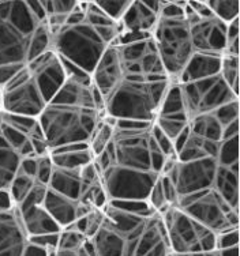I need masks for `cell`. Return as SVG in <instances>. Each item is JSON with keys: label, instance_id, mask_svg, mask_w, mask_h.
<instances>
[{"label": "cell", "instance_id": "680465c9", "mask_svg": "<svg viewBox=\"0 0 240 256\" xmlns=\"http://www.w3.org/2000/svg\"><path fill=\"white\" fill-rule=\"evenodd\" d=\"M15 206L14 200L11 198V194L9 190H0V212L10 210Z\"/></svg>", "mask_w": 240, "mask_h": 256}, {"label": "cell", "instance_id": "4fadbf2b", "mask_svg": "<svg viewBox=\"0 0 240 256\" xmlns=\"http://www.w3.org/2000/svg\"><path fill=\"white\" fill-rule=\"evenodd\" d=\"M217 161L214 158H203L190 162H177L165 176L176 186L179 198L210 190L216 174Z\"/></svg>", "mask_w": 240, "mask_h": 256}, {"label": "cell", "instance_id": "11a10c76", "mask_svg": "<svg viewBox=\"0 0 240 256\" xmlns=\"http://www.w3.org/2000/svg\"><path fill=\"white\" fill-rule=\"evenodd\" d=\"M187 3L190 6L194 12L196 14L198 18H209V16H214L211 14L209 6L206 4V0H187Z\"/></svg>", "mask_w": 240, "mask_h": 256}, {"label": "cell", "instance_id": "83f0119b", "mask_svg": "<svg viewBox=\"0 0 240 256\" xmlns=\"http://www.w3.org/2000/svg\"><path fill=\"white\" fill-rule=\"evenodd\" d=\"M21 157L0 135V190H9L18 172Z\"/></svg>", "mask_w": 240, "mask_h": 256}, {"label": "cell", "instance_id": "8d00e7d4", "mask_svg": "<svg viewBox=\"0 0 240 256\" xmlns=\"http://www.w3.org/2000/svg\"><path fill=\"white\" fill-rule=\"evenodd\" d=\"M239 136L240 135H235L232 138L222 139L218 143V152L216 157L218 165L232 166L235 164H239Z\"/></svg>", "mask_w": 240, "mask_h": 256}, {"label": "cell", "instance_id": "9f6ffc18", "mask_svg": "<svg viewBox=\"0 0 240 256\" xmlns=\"http://www.w3.org/2000/svg\"><path fill=\"white\" fill-rule=\"evenodd\" d=\"M20 170L28 174L30 178L36 180V172H37V157H28L21 158L20 162Z\"/></svg>", "mask_w": 240, "mask_h": 256}, {"label": "cell", "instance_id": "7dc6e473", "mask_svg": "<svg viewBox=\"0 0 240 256\" xmlns=\"http://www.w3.org/2000/svg\"><path fill=\"white\" fill-rule=\"evenodd\" d=\"M186 0H184V2H179V0L162 2L158 18H183V16H184V7H186Z\"/></svg>", "mask_w": 240, "mask_h": 256}, {"label": "cell", "instance_id": "7c38bea8", "mask_svg": "<svg viewBox=\"0 0 240 256\" xmlns=\"http://www.w3.org/2000/svg\"><path fill=\"white\" fill-rule=\"evenodd\" d=\"M149 135H150V130L138 131V132H126L113 128L112 143L113 152H115V164L128 169L153 172L152 148L149 142Z\"/></svg>", "mask_w": 240, "mask_h": 256}, {"label": "cell", "instance_id": "7bdbcfd3", "mask_svg": "<svg viewBox=\"0 0 240 256\" xmlns=\"http://www.w3.org/2000/svg\"><path fill=\"white\" fill-rule=\"evenodd\" d=\"M146 202L149 206L152 207V210H154L158 214H164V212H167L168 208H169V203L167 202V199H165V195H164V192H162L161 188V182H160V176L156 180V182L153 184L152 190L149 192V195H147Z\"/></svg>", "mask_w": 240, "mask_h": 256}, {"label": "cell", "instance_id": "d6986e66", "mask_svg": "<svg viewBox=\"0 0 240 256\" xmlns=\"http://www.w3.org/2000/svg\"><path fill=\"white\" fill-rule=\"evenodd\" d=\"M161 0H131L120 20L122 32H137L153 34L158 22Z\"/></svg>", "mask_w": 240, "mask_h": 256}, {"label": "cell", "instance_id": "db71d44e", "mask_svg": "<svg viewBox=\"0 0 240 256\" xmlns=\"http://www.w3.org/2000/svg\"><path fill=\"white\" fill-rule=\"evenodd\" d=\"M33 150H35L36 157H45V156H51V148H49L48 142L45 136H30L29 138Z\"/></svg>", "mask_w": 240, "mask_h": 256}, {"label": "cell", "instance_id": "cb8c5ba5", "mask_svg": "<svg viewBox=\"0 0 240 256\" xmlns=\"http://www.w3.org/2000/svg\"><path fill=\"white\" fill-rule=\"evenodd\" d=\"M220 64L221 56L194 52L190 60L187 62L186 67L177 76L175 84H188L199 79L214 76L220 71Z\"/></svg>", "mask_w": 240, "mask_h": 256}, {"label": "cell", "instance_id": "60d3db41", "mask_svg": "<svg viewBox=\"0 0 240 256\" xmlns=\"http://www.w3.org/2000/svg\"><path fill=\"white\" fill-rule=\"evenodd\" d=\"M88 238L73 229H63L59 233V240H58V250H66V251H78L81 246H84Z\"/></svg>", "mask_w": 240, "mask_h": 256}, {"label": "cell", "instance_id": "6da1fadb", "mask_svg": "<svg viewBox=\"0 0 240 256\" xmlns=\"http://www.w3.org/2000/svg\"><path fill=\"white\" fill-rule=\"evenodd\" d=\"M104 222L92 238L97 256H169L161 214H138L108 202Z\"/></svg>", "mask_w": 240, "mask_h": 256}, {"label": "cell", "instance_id": "7402d4cb", "mask_svg": "<svg viewBox=\"0 0 240 256\" xmlns=\"http://www.w3.org/2000/svg\"><path fill=\"white\" fill-rule=\"evenodd\" d=\"M21 212V217L24 221V226L26 233L30 238L44 234H52V233H60L62 228L56 224L54 218L49 216L41 204H32V206L18 207Z\"/></svg>", "mask_w": 240, "mask_h": 256}, {"label": "cell", "instance_id": "ac0fdd59", "mask_svg": "<svg viewBox=\"0 0 240 256\" xmlns=\"http://www.w3.org/2000/svg\"><path fill=\"white\" fill-rule=\"evenodd\" d=\"M29 242L18 207L0 212V256H22Z\"/></svg>", "mask_w": 240, "mask_h": 256}, {"label": "cell", "instance_id": "d6a6232c", "mask_svg": "<svg viewBox=\"0 0 240 256\" xmlns=\"http://www.w3.org/2000/svg\"><path fill=\"white\" fill-rule=\"evenodd\" d=\"M113 140V126L108 123L105 118H101L97 127L94 128L92 136L89 139V148L93 154V157L104 152L109 143Z\"/></svg>", "mask_w": 240, "mask_h": 256}, {"label": "cell", "instance_id": "f6af8a7d", "mask_svg": "<svg viewBox=\"0 0 240 256\" xmlns=\"http://www.w3.org/2000/svg\"><path fill=\"white\" fill-rule=\"evenodd\" d=\"M214 118L218 120V123L222 126V128L226 127L228 124L233 123L236 120H240V105L239 100L228 102L225 105H222L218 109H216L214 112Z\"/></svg>", "mask_w": 240, "mask_h": 256}, {"label": "cell", "instance_id": "74e56055", "mask_svg": "<svg viewBox=\"0 0 240 256\" xmlns=\"http://www.w3.org/2000/svg\"><path fill=\"white\" fill-rule=\"evenodd\" d=\"M36 180L33 178H30L28 174H25L22 170H20V168H18V172L13 178V182L10 184V188H9V191L11 194V198H13V200H14L15 206L18 204V203L22 202V199H24L26 195H28V192L32 190V187L35 186Z\"/></svg>", "mask_w": 240, "mask_h": 256}, {"label": "cell", "instance_id": "d590c367", "mask_svg": "<svg viewBox=\"0 0 240 256\" xmlns=\"http://www.w3.org/2000/svg\"><path fill=\"white\" fill-rule=\"evenodd\" d=\"M211 14L222 20L224 24H229L240 16L239 0H206Z\"/></svg>", "mask_w": 240, "mask_h": 256}, {"label": "cell", "instance_id": "4dcf8cb0", "mask_svg": "<svg viewBox=\"0 0 240 256\" xmlns=\"http://www.w3.org/2000/svg\"><path fill=\"white\" fill-rule=\"evenodd\" d=\"M52 50V34L49 30L47 20L39 24L36 28L35 33L32 36L29 45V54H28V63L30 60L36 59L40 54Z\"/></svg>", "mask_w": 240, "mask_h": 256}, {"label": "cell", "instance_id": "f1b7e54d", "mask_svg": "<svg viewBox=\"0 0 240 256\" xmlns=\"http://www.w3.org/2000/svg\"><path fill=\"white\" fill-rule=\"evenodd\" d=\"M188 130L196 136H201L211 142H221L222 139V126L218 123V120L213 114H199L192 118L188 122Z\"/></svg>", "mask_w": 240, "mask_h": 256}, {"label": "cell", "instance_id": "f35d334b", "mask_svg": "<svg viewBox=\"0 0 240 256\" xmlns=\"http://www.w3.org/2000/svg\"><path fill=\"white\" fill-rule=\"evenodd\" d=\"M0 122L7 124L10 127L18 130L21 132L29 136L30 132L33 131V128L37 126V118H29V116H22V114H11L2 112L0 114Z\"/></svg>", "mask_w": 240, "mask_h": 256}, {"label": "cell", "instance_id": "277c9868", "mask_svg": "<svg viewBox=\"0 0 240 256\" xmlns=\"http://www.w3.org/2000/svg\"><path fill=\"white\" fill-rule=\"evenodd\" d=\"M101 118L96 109L49 102L37 120L52 152L66 144L89 143Z\"/></svg>", "mask_w": 240, "mask_h": 256}, {"label": "cell", "instance_id": "8992f818", "mask_svg": "<svg viewBox=\"0 0 240 256\" xmlns=\"http://www.w3.org/2000/svg\"><path fill=\"white\" fill-rule=\"evenodd\" d=\"M153 41L171 82H176L194 54L190 26L186 18H158L153 30Z\"/></svg>", "mask_w": 240, "mask_h": 256}, {"label": "cell", "instance_id": "484cf974", "mask_svg": "<svg viewBox=\"0 0 240 256\" xmlns=\"http://www.w3.org/2000/svg\"><path fill=\"white\" fill-rule=\"evenodd\" d=\"M48 188L58 194H62L64 196L79 200L81 192H82V182H81L79 170L78 169H66V168L54 165Z\"/></svg>", "mask_w": 240, "mask_h": 256}, {"label": "cell", "instance_id": "681fc988", "mask_svg": "<svg viewBox=\"0 0 240 256\" xmlns=\"http://www.w3.org/2000/svg\"><path fill=\"white\" fill-rule=\"evenodd\" d=\"M54 170V162L51 160V156L45 157H37V172H36V182L48 186L49 178L52 176Z\"/></svg>", "mask_w": 240, "mask_h": 256}, {"label": "cell", "instance_id": "836d02e7", "mask_svg": "<svg viewBox=\"0 0 240 256\" xmlns=\"http://www.w3.org/2000/svg\"><path fill=\"white\" fill-rule=\"evenodd\" d=\"M153 123L161 132L165 134L168 138L171 139V142H173L177 135L188 127V118L186 114L157 116Z\"/></svg>", "mask_w": 240, "mask_h": 256}, {"label": "cell", "instance_id": "bcb514c9", "mask_svg": "<svg viewBox=\"0 0 240 256\" xmlns=\"http://www.w3.org/2000/svg\"><path fill=\"white\" fill-rule=\"evenodd\" d=\"M152 126L153 123H149V122L132 120V118H115L113 128L118 131H126V132H138V131L150 130Z\"/></svg>", "mask_w": 240, "mask_h": 256}, {"label": "cell", "instance_id": "30bf717a", "mask_svg": "<svg viewBox=\"0 0 240 256\" xmlns=\"http://www.w3.org/2000/svg\"><path fill=\"white\" fill-rule=\"evenodd\" d=\"M158 174L153 172H143L128 168L119 166L113 164L101 173V182L107 192L109 202L120 200H143L146 202L147 195Z\"/></svg>", "mask_w": 240, "mask_h": 256}, {"label": "cell", "instance_id": "603a6c76", "mask_svg": "<svg viewBox=\"0 0 240 256\" xmlns=\"http://www.w3.org/2000/svg\"><path fill=\"white\" fill-rule=\"evenodd\" d=\"M51 102L96 109L93 84L92 80H77V79L67 78Z\"/></svg>", "mask_w": 240, "mask_h": 256}, {"label": "cell", "instance_id": "91938a15", "mask_svg": "<svg viewBox=\"0 0 240 256\" xmlns=\"http://www.w3.org/2000/svg\"><path fill=\"white\" fill-rule=\"evenodd\" d=\"M240 246H230V248H224V250H217L218 256H239Z\"/></svg>", "mask_w": 240, "mask_h": 256}, {"label": "cell", "instance_id": "e575fe53", "mask_svg": "<svg viewBox=\"0 0 240 256\" xmlns=\"http://www.w3.org/2000/svg\"><path fill=\"white\" fill-rule=\"evenodd\" d=\"M104 222V212L98 210V208H93L92 212H88L85 217L79 218L77 221L71 224L69 228L66 229H73L79 233H82L86 238H92V237L98 232V229L101 228Z\"/></svg>", "mask_w": 240, "mask_h": 256}, {"label": "cell", "instance_id": "f907efd6", "mask_svg": "<svg viewBox=\"0 0 240 256\" xmlns=\"http://www.w3.org/2000/svg\"><path fill=\"white\" fill-rule=\"evenodd\" d=\"M236 246H240L239 229H232L216 234V250H224Z\"/></svg>", "mask_w": 240, "mask_h": 256}, {"label": "cell", "instance_id": "2e32d148", "mask_svg": "<svg viewBox=\"0 0 240 256\" xmlns=\"http://www.w3.org/2000/svg\"><path fill=\"white\" fill-rule=\"evenodd\" d=\"M194 52L222 56L226 42V24L216 16L188 22Z\"/></svg>", "mask_w": 240, "mask_h": 256}, {"label": "cell", "instance_id": "f5cc1de1", "mask_svg": "<svg viewBox=\"0 0 240 256\" xmlns=\"http://www.w3.org/2000/svg\"><path fill=\"white\" fill-rule=\"evenodd\" d=\"M58 240H59V233H52V234H44V236L33 237L30 238V242H35L37 246H43L47 251L49 250H56L58 246Z\"/></svg>", "mask_w": 240, "mask_h": 256}, {"label": "cell", "instance_id": "ffe728a7", "mask_svg": "<svg viewBox=\"0 0 240 256\" xmlns=\"http://www.w3.org/2000/svg\"><path fill=\"white\" fill-rule=\"evenodd\" d=\"M43 206L49 212V216L56 221V224L62 228V230L93 210V207L71 199V198L64 196L62 194H58L49 188L45 195Z\"/></svg>", "mask_w": 240, "mask_h": 256}, {"label": "cell", "instance_id": "816d5d0a", "mask_svg": "<svg viewBox=\"0 0 240 256\" xmlns=\"http://www.w3.org/2000/svg\"><path fill=\"white\" fill-rule=\"evenodd\" d=\"M160 182H161L162 192H164L165 199L169 203V206H176L177 199H179V194H177L175 182H172L171 178H168L167 176H160Z\"/></svg>", "mask_w": 240, "mask_h": 256}, {"label": "cell", "instance_id": "94428289", "mask_svg": "<svg viewBox=\"0 0 240 256\" xmlns=\"http://www.w3.org/2000/svg\"><path fill=\"white\" fill-rule=\"evenodd\" d=\"M169 256H218L217 250L210 252H203V254H184V255H179V254H171Z\"/></svg>", "mask_w": 240, "mask_h": 256}, {"label": "cell", "instance_id": "8fae6325", "mask_svg": "<svg viewBox=\"0 0 240 256\" xmlns=\"http://www.w3.org/2000/svg\"><path fill=\"white\" fill-rule=\"evenodd\" d=\"M45 106L47 101L26 67L2 88V112L5 114L39 118Z\"/></svg>", "mask_w": 240, "mask_h": 256}, {"label": "cell", "instance_id": "5bb4252c", "mask_svg": "<svg viewBox=\"0 0 240 256\" xmlns=\"http://www.w3.org/2000/svg\"><path fill=\"white\" fill-rule=\"evenodd\" d=\"M124 75H165L168 76L152 38L131 44L116 45Z\"/></svg>", "mask_w": 240, "mask_h": 256}, {"label": "cell", "instance_id": "6125c7cd", "mask_svg": "<svg viewBox=\"0 0 240 256\" xmlns=\"http://www.w3.org/2000/svg\"><path fill=\"white\" fill-rule=\"evenodd\" d=\"M0 114H2V93H0Z\"/></svg>", "mask_w": 240, "mask_h": 256}, {"label": "cell", "instance_id": "f546056e", "mask_svg": "<svg viewBox=\"0 0 240 256\" xmlns=\"http://www.w3.org/2000/svg\"><path fill=\"white\" fill-rule=\"evenodd\" d=\"M218 75L226 84L230 92L239 97V84H240V56H229L222 54Z\"/></svg>", "mask_w": 240, "mask_h": 256}, {"label": "cell", "instance_id": "44dd1931", "mask_svg": "<svg viewBox=\"0 0 240 256\" xmlns=\"http://www.w3.org/2000/svg\"><path fill=\"white\" fill-rule=\"evenodd\" d=\"M211 190L216 191L232 208L239 210L240 204V170L239 164L222 166L217 164L216 174Z\"/></svg>", "mask_w": 240, "mask_h": 256}, {"label": "cell", "instance_id": "ab89813d", "mask_svg": "<svg viewBox=\"0 0 240 256\" xmlns=\"http://www.w3.org/2000/svg\"><path fill=\"white\" fill-rule=\"evenodd\" d=\"M85 20L89 25L94 28H101V26L115 25L118 22H115L105 14L97 4L96 2H85Z\"/></svg>", "mask_w": 240, "mask_h": 256}, {"label": "cell", "instance_id": "d4e9b609", "mask_svg": "<svg viewBox=\"0 0 240 256\" xmlns=\"http://www.w3.org/2000/svg\"><path fill=\"white\" fill-rule=\"evenodd\" d=\"M93 154L89 148V143H73L51 152V160L55 166L66 169H81L93 161Z\"/></svg>", "mask_w": 240, "mask_h": 256}, {"label": "cell", "instance_id": "7a4b0ae2", "mask_svg": "<svg viewBox=\"0 0 240 256\" xmlns=\"http://www.w3.org/2000/svg\"><path fill=\"white\" fill-rule=\"evenodd\" d=\"M39 24L26 0H0V88L26 67L30 40Z\"/></svg>", "mask_w": 240, "mask_h": 256}, {"label": "cell", "instance_id": "ba28073f", "mask_svg": "<svg viewBox=\"0 0 240 256\" xmlns=\"http://www.w3.org/2000/svg\"><path fill=\"white\" fill-rule=\"evenodd\" d=\"M176 207L213 233L239 229V210H235L213 190L191 194L177 199Z\"/></svg>", "mask_w": 240, "mask_h": 256}, {"label": "cell", "instance_id": "3957f363", "mask_svg": "<svg viewBox=\"0 0 240 256\" xmlns=\"http://www.w3.org/2000/svg\"><path fill=\"white\" fill-rule=\"evenodd\" d=\"M171 80L147 82L142 75H124L122 84L105 100V114L153 123Z\"/></svg>", "mask_w": 240, "mask_h": 256}, {"label": "cell", "instance_id": "b9f144b4", "mask_svg": "<svg viewBox=\"0 0 240 256\" xmlns=\"http://www.w3.org/2000/svg\"><path fill=\"white\" fill-rule=\"evenodd\" d=\"M131 0H96V4L115 22H120Z\"/></svg>", "mask_w": 240, "mask_h": 256}, {"label": "cell", "instance_id": "e0dca14e", "mask_svg": "<svg viewBox=\"0 0 240 256\" xmlns=\"http://www.w3.org/2000/svg\"><path fill=\"white\" fill-rule=\"evenodd\" d=\"M90 78L93 86L101 93L104 100L108 98L113 93V90L122 84V80L124 79V70L116 45H109L104 50V54H101V58L90 74Z\"/></svg>", "mask_w": 240, "mask_h": 256}, {"label": "cell", "instance_id": "52a82bcc", "mask_svg": "<svg viewBox=\"0 0 240 256\" xmlns=\"http://www.w3.org/2000/svg\"><path fill=\"white\" fill-rule=\"evenodd\" d=\"M172 254H203L216 250V233L192 220L176 206L161 214Z\"/></svg>", "mask_w": 240, "mask_h": 256}, {"label": "cell", "instance_id": "4316f807", "mask_svg": "<svg viewBox=\"0 0 240 256\" xmlns=\"http://www.w3.org/2000/svg\"><path fill=\"white\" fill-rule=\"evenodd\" d=\"M218 143L220 142H211V140L196 136L190 132L186 143L176 154L177 160H179V162H190V161H198V160H203V158L216 160Z\"/></svg>", "mask_w": 240, "mask_h": 256}, {"label": "cell", "instance_id": "5b68a950", "mask_svg": "<svg viewBox=\"0 0 240 256\" xmlns=\"http://www.w3.org/2000/svg\"><path fill=\"white\" fill-rule=\"evenodd\" d=\"M52 34V50L86 74H92L96 64L108 48L96 28L86 20L77 25H64Z\"/></svg>", "mask_w": 240, "mask_h": 256}, {"label": "cell", "instance_id": "1f68e13d", "mask_svg": "<svg viewBox=\"0 0 240 256\" xmlns=\"http://www.w3.org/2000/svg\"><path fill=\"white\" fill-rule=\"evenodd\" d=\"M173 114H186V110H184L180 86L175 82H171L162 98L161 106L157 116H173Z\"/></svg>", "mask_w": 240, "mask_h": 256}, {"label": "cell", "instance_id": "ee69618b", "mask_svg": "<svg viewBox=\"0 0 240 256\" xmlns=\"http://www.w3.org/2000/svg\"><path fill=\"white\" fill-rule=\"evenodd\" d=\"M0 135H2V138L5 139L6 143L10 148H14L17 153L24 148L25 143L29 140L28 135H25L24 132H21V131L7 126V124L2 123V122H0Z\"/></svg>", "mask_w": 240, "mask_h": 256}, {"label": "cell", "instance_id": "9a60e30c", "mask_svg": "<svg viewBox=\"0 0 240 256\" xmlns=\"http://www.w3.org/2000/svg\"><path fill=\"white\" fill-rule=\"evenodd\" d=\"M26 68L30 71L47 104L54 100L67 79L63 63L55 50H48L30 60Z\"/></svg>", "mask_w": 240, "mask_h": 256}, {"label": "cell", "instance_id": "c3c4849f", "mask_svg": "<svg viewBox=\"0 0 240 256\" xmlns=\"http://www.w3.org/2000/svg\"><path fill=\"white\" fill-rule=\"evenodd\" d=\"M150 135H152L153 140H154V143L157 144L158 150H160L165 157H168V156H176L175 150H173V144H172L171 139L168 138L165 134L161 132V131L154 126V123H153L152 128H150Z\"/></svg>", "mask_w": 240, "mask_h": 256}, {"label": "cell", "instance_id": "6f0895ef", "mask_svg": "<svg viewBox=\"0 0 240 256\" xmlns=\"http://www.w3.org/2000/svg\"><path fill=\"white\" fill-rule=\"evenodd\" d=\"M22 256H48V251L45 248H43V246H37V244H35V242H32L29 240Z\"/></svg>", "mask_w": 240, "mask_h": 256}, {"label": "cell", "instance_id": "9c48e42d", "mask_svg": "<svg viewBox=\"0 0 240 256\" xmlns=\"http://www.w3.org/2000/svg\"><path fill=\"white\" fill-rule=\"evenodd\" d=\"M177 84L180 86L184 110L188 122L199 114H213L222 105L239 100V97H236L230 92L218 74L188 84Z\"/></svg>", "mask_w": 240, "mask_h": 256}]
</instances>
